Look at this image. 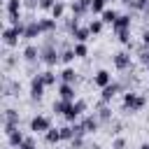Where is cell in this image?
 <instances>
[{
	"mask_svg": "<svg viewBox=\"0 0 149 149\" xmlns=\"http://www.w3.org/2000/svg\"><path fill=\"white\" fill-rule=\"evenodd\" d=\"M40 54H42L40 44H26L23 51H21V58H23L26 63H37V61H40Z\"/></svg>",
	"mask_w": 149,
	"mask_h": 149,
	"instance_id": "obj_11",
	"label": "cell"
},
{
	"mask_svg": "<svg viewBox=\"0 0 149 149\" xmlns=\"http://www.w3.org/2000/svg\"><path fill=\"white\" fill-rule=\"evenodd\" d=\"M40 74H42V79H44V84H47V86H56V84L61 81V77H58L51 68H47V70H44V72H40Z\"/></svg>",
	"mask_w": 149,
	"mask_h": 149,
	"instance_id": "obj_26",
	"label": "cell"
},
{
	"mask_svg": "<svg viewBox=\"0 0 149 149\" xmlns=\"http://www.w3.org/2000/svg\"><path fill=\"white\" fill-rule=\"evenodd\" d=\"M54 5H56V0H40V9L42 12H51Z\"/></svg>",
	"mask_w": 149,
	"mask_h": 149,
	"instance_id": "obj_40",
	"label": "cell"
},
{
	"mask_svg": "<svg viewBox=\"0 0 149 149\" xmlns=\"http://www.w3.org/2000/svg\"><path fill=\"white\" fill-rule=\"evenodd\" d=\"M144 105H147V98L142 95V93H137V91H126L123 93V100H121V109L128 114V112H140V109H144Z\"/></svg>",
	"mask_w": 149,
	"mask_h": 149,
	"instance_id": "obj_1",
	"label": "cell"
},
{
	"mask_svg": "<svg viewBox=\"0 0 149 149\" xmlns=\"http://www.w3.org/2000/svg\"><path fill=\"white\" fill-rule=\"evenodd\" d=\"M72 107H74V112H77V114H79V116H81V114H84V112H86V107H88V102H86V100H84V98H77V100H74V102H72Z\"/></svg>",
	"mask_w": 149,
	"mask_h": 149,
	"instance_id": "obj_36",
	"label": "cell"
},
{
	"mask_svg": "<svg viewBox=\"0 0 149 149\" xmlns=\"http://www.w3.org/2000/svg\"><path fill=\"white\" fill-rule=\"evenodd\" d=\"M16 149H37V142H35V137H30V135H26V140L16 147Z\"/></svg>",
	"mask_w": 149,
	"mask_h": 149,
	"instance_id": "obj_38",
	"label": "cell"
},
{
	"mask_svg": "<svg viewBox=\"0 0 149 149\" xmlns=\"http://www.w3.org/2000/svg\"><path fill=\"white\" fill-rule=\"evenodd\" d=\"M40 28H42V35H54L58 28V21L56 19H40Z\"/></svg>",
	"mask_w": 149,
	"mask_h": 149,
	"instance_id": "obj_20",
	"label": "cell"
},
{
	"mask_svg": "<svg viewBox=\"0 0 149 149\" xmlns=\"http://www.w3.org/2000/svg\"><path fill=\"white\" fill-rule=\"evenodd\" d=\"M91 5H93V0H72L68 7H70V12H72V16L84 19V16L91 14Z\"/></svg>",
	"mask_w": 149,
	"mask_h": 149,
	"instance_id": "obj_7",
	"label": "cell"
},
{
	"mask_svg": "<svg viewBox=\"0 0 149 149\" xmlns=\"http://www.w3.org/2000/svg\"><path fill=\"white\" fill-rule=\"evenodd\" d=\"M140 37H142V40H140V42H142V44H147V47H149V28H144V30H142V35H140Z\"/></svg>",
	"mask_w": 149,
	"mask_h": 149,
	"instance_id": "obj_41",
	"label": "cell"
},
{
	"mask_svg": "<svg viewBox=\"0 0 149 149\" xmlns=\"http://www.w3.org/2000/svg\"><path fill=\"white\" fill-rule=\"evenodd\" d=\"M72 47H74L77 58H86V56H88V44H86V42H72Z\"/></svg>",
	"mask_w": 149,
	"mask_h": 149,
	"instance_id": "obj_33",
	"label": "cell"
},
{
	"mask_svg": "<svg viewBox=\"0 0 149 149\" xmlns=\"http://www.w3.org/2000/svg\"><path fill=\"white\" fill-rule=\"evenodd\" d=\"M49 128H51V119H49V116H44V114H35V116L30 119V130H33L35 135H44Z\"/></svg>",
	"mask_w": 149,
	"mask_h": 149,
	"instance_id": "obj_5",
	"label": "cell"
},
{
	"mask_svg": "<svg viewBox=\"0 0 149 149\" xmlns=\"http://www.w3.org/2000/svg\"><path fill=\"white\" fill-rule=\"evenodd\" d=\"M130 26H133V16H130V12H128V14H119V19L114 21L112 30L116 33V30H126V28H130Z\"/></svg>",
	"mask_w": 149,
	"mask_h": 149,
	"instance_id": "obj_17",
	"label": "cell"
},
{
	"mask_svg": "<svg viewBox=\"0 0 149 149\" xmlns=\"http://www.w3.org/2000/svg\"><path fill=\"white\" fill-rule=\"evenodd\" d=\"M130 9H133V12H140V14H144V16H149V0H135Z\"/></svg>",
	"mask_w": 149,
	"mask_h": 149,
	"instance_id": "obj_32",
	"label": "cell"
},
{
	"mask_svg": "<svg viewBox=\"0 0 149 149\" xmlns=\"http://www.w3.org/2000/svg\"><path fill=\"white\" fill-rule=\"evenodd\" d=\"M26 140V135H23V130H19V128H14L9 135H7V147H12V149H16L21 142Z\"/></svg>",
	"mask_w": 149,
	"mask_h": 149,
	"instance_id": "obj_19",
	"label": "cell"
},
{
	"mask_svg": "<svg viewBox=\"0 0 149 149\" xmlns=\"http://www.w3.org/2000/svg\"><path fill=\"white\" fill-rule=\"evenodd\" d=\"M58 98L74 102V100H77V88H74V84H65V81H58Z\"/></svg>",
	"mask_w": 149,
	"mask_h": 149,
	"instance_id": "obj_12",
	"label": "cell"
},
{
	"mask_svg": "<svg viewBox=\"0 0 149 149\" xmlns=\"http://www.w3.org/2000/svg\"><path fill=\"white\" fill-rule=\"evenodd\" d=\"M112 63H114V68H116L119 72L135 68V65H133V54H130L128 49H126V51H116V54L112 56Z\"/></svg>",
	"mask_w": 149,
	"mask_h": 149,
	"instance_id": "obj_3",
	"label": "cell"
},
{
	"mask_svg": "<svg viewBox=\"0 0 149 149\" xmlns=\"http://www.w3.org/2000/svg\"><path fill=\"white\" fill-rule=\"evenodd\" d=\"M70 105H72L70 100H63V98H58V100H54V105H51V109H54V112H56L58 116H63V114H65V112L70 109Z\"/></svg>",
	"mask_w": 149,
	"mask_h": 149,
	"instance_id": "obj_27",
	"label": "cell"
},
{
	"mask_svg": "<svg viewBox=\"0 0 149 149\" xmlns=\"http://www.w3.org/2000/svg\"><path fill=\"white\" fill-rule=\"evenodd\" d=\"M144 70H147V74H149V63H147V65H144Z\"/></svg>",
	"mask_w": 149,
	"mask_h": 149,
	"instance_id": "obj_44",
	"label": "cell"
},
{
	"mask_svg": "<svg viewBox=\"0 0 149 149\" xmlns=\"http://www.w3.org/2000/svg\"><path fill=\"white\" fill-rule=\"evenodd\" d=\"M44 88H47V84H44L42 74H33V77H30V91H28V93H30V100H33V102H35V100L40 102L42 95H44Z\"/></svg>",
	"mask_w": 149,
	"mask_h": 149,
	"instance_id": "obj_4",
	"label": "cell"
},
{
	"mask_svg": "<svg viewBox=\"0 0 149 149\" xmlns=\"http://www.w3.org/2000/svg\"><path fill=\"white\" fill-rule=\"evenodd\" d=\"M86 26H88L91 35H100V33H102V28H105V21H102V19H91Z\"/></svg>",
	"mask_w": 149,
	"mask_h": 149,
	"instance_id": "obj_30",
	"label": "cell"
},
{
	"mask_svg": "<svg viewBox=\"0 0 149 149\" xmlns=\"http://www.w3.org/2000/svg\"><path fill=\"white\" fill-rule=\"evenodd\" d=\"M126 147H128V140H126V137L116 135V137L112 140V149H126Z\"/></svg>",
	"mask_w": 149,
	"mask_h": 149,
	"instance_id": "obj_39",
	"label": "cell"
},
{
	"mask_svg": "<svg viewBox=\"0 0 149 149\" xmlns=\"http://www.w3.org/2000/svg\"><path fill=\"white\" fill-rule=\"evenodd\" d=\"M21 5H23V0H5V12H7V16H19V14H21Z\"/></svg>",
	"mask_w": 149,
	"mask_h": 149,
	"instance_id": "obj_22",
	"label": "cell"
},
{
	"mask_svg": "<svg viewBox=\"0 0 149 149\" xmlns=\"http://www.w3.org/2000/svg\"><path fill=\"white\" fill-rule=\"evenodd\" d=\"M140 149H149V142H142V144H140Z\"/></svg>",
	"mask_w": 149,
	"mask_h": 149,
	"instance_id": "obj_43",
	"label": "cell"
},
{
	"mask_svg": "<svg viewBox=\"0 0 149 149\" xmlns=\"http://www.w3.org/2000/svg\"><path fill=\"white\" fill-rule=\"evenodd\" d=\"M114 79H112V72L109 70H98L95 74H93V79H91V84L93 86H98V88H105L107 84H112Z\"/></svg>",
	"mask_w": 149,
	"mask_h": 149,
	"instance_id": "obj_13",
	"label": "cell"
},
{
	"mask_svg": "<svg viewBox=\"0 0 149 149\" xmlns=\"http://www.w3.org/2000/svg\"><path fill=\"white\" fill-rule=\"evenodd\" d=\"M42 35V28H40V19H28L26 23V30H23V40L26 42H33L35 37Z\"/></svg>",
	"mask_w": 149,
	"mask_h": 149,
	"instance_id": "obj_8",
	"label": "cell"
},
{
	"mask_svg": "<svg viewBox=\"0 0 149 149\" xmlns=\"http://www.w3.org/2000/svg\"><path fill=\"white\" fill-rule=\"evenodd\" d=\"M79 23H81V19L79 16H63V23H61V28H63V33H72L74 28H79Z\"/></svg>",
	"mask_w": 149,
	"mask_h": 149,
	"instance_id": "obj_18",
	"label": "cell"
},
{
	"mask_svg": "<svg viewBox=\"0 0 149 149\" xmlns=\"http://www.w3.org/2000/svg\"><path fill=\"white\" fill-rule=\"evenodd\" d=\"M19 40H23V37H21V33H19L14 26H7V28L2 30V44H5V47H16Z\"/></svg>",
	"mask_w": 149,
	"mask_h": 149,
	"instance_id": "obj_10",
	"label": "cell"
},
{
	"mask_svg": "<svg viewBox=\"0 0 149 149\" xmlns=\"http://www.w3.org/2000/svg\"><path fill=\"white\" fill-rule=\"evenodd\" d=\"M121 2H123L126 7H133V2H135V0H121Z\"/></svg>",
	"mask_w": 149,
	"mask_h": 149,
	"instance_id": "obj_42",
	"label": "cell"
},
{
	"mask_svg": "<svg viewBox=\"0 0 149 149\" xmlns=\"http://www.w3.org/2000/svg\"><path fill=\"white\" fill-rule=\"evenodd\" d=\"M19 121H21V116H19V109H12V107H7L5 112H2V133H5V137L14 130V128H19Z\"/></svg>",
	"mask_w": 149,
	"mask_h": 149,
	"instance_id": "obj_2",
	"label": "cell"
},
{
	"mask_svg": "<svg viewBox=\"0 0 149 149\" xmlns=\"http://www.w3.org/2000/svg\"><path fill=\"white\" fill-rule=\"evenodd\" d=\"M100 19H102L105 23H109V26H114V21L119 19V12H116V9H112V7H107V9H105V12L100 14Z\"/></svg>",
	"mask_w": 149,
	"mask_h": 149,
	"instance_id": "obj_29",
	"label": "cell"
},
{
	"mask_svg": "<svg viewBox=\"0 0 149 149\" xmlns=\"http://www.w3.org/2000/svg\"><path fill=\"white\" fill-rule=\"evenodd\" d=\"M119 84H121L123 93H126V91H133V86L137 84V77L133 74V70H123V72L119 74Z\"/></svg>",
	"mask_w": 149,
	"mask_h": 149,
	"instance_id": "obj_14",
	"label": "cell"
},
{
	"mask_svg": "<svg viewBox=\"0 0 149 149\" xmlns=\"http://www.w3.org/2000/svg\"><path fill=\"white\" fill-rule=\"evenodd\" d=\"M16 65H19V54H5V56H2V68H5V72H12Z\"/></svg>",
	"mask_w": 149,
	"mask_h": 149,
	"instance_id": "obj_23",
	"label": "cell"
},
{
	"mask_svg": "<svg viewBox=\"0 0 149 149\" xmlns=\"http://www.w3.org/2000/svg\"><path fill=\"white\" fill-rule=\"evenodd\" d=\"M70 149H86V140H84V135H74V137L70 140Z\"/></svg>",
	"mask_w": 149,
	"mask_h": 149,
	"instance_id": "obj_35",
	"label": "cell"
},
{
	"mask_svg": "<svg viewBox=\"0 0 149 149\" xmlns=\"http://www.w3.org/2000/svg\"><path fill=\"white\" fill-rule=\"evenodd\" d=\"M61 140H63V137H61V128H54V126H51V128L44 133V142H47V144H58Z\"/></svg>",
	"mask_w": 149,
	"mask_h": 149,
	"instance_id": "obj_24",
	"label": "cell"
},
{
	"mask_svg": "<svg viewBox=\"0 0 149 149\" xmlns=\"http://www.w3.org/2000/svg\"><path fill=\"white\" fill-rule=\"evenodd\" d=\"M133 56H137V61H140L142 65H147V63H149V47L140 42V47H135V54H133Z\"/></svg>",
	"mask_w": 149,
	"mask_h": 149,
	"instance_id": "obj_28",
	"label": "cell"
},
{
	"mask_svg": "<svg viewBox=\"0 0 149 149\" xmlns=\"http://www.w3.org/2000/svg\"><path fill=\"white\" fill-rule=\"evenodd\" d=\"M116 93H123V88H121L119 79H114L112 84H107L105 88H100V100H105V102H112Z\"/></svg>",
	"mask_w": 149,
	"mask_h": 149,
	"instance_id": "obj_9",
	"label": "cell"
},
{
	"mask_svg": "<svg viewBox=\"0 0 149 149\" xmlns=\"http://www.w3.org/2000/svg\"><path fill=\"white\" fill-rule=\"evenodd\" d=\"M61 137H63V140H72V137H74V128H72V123L61 126Z\"/></svg>",
	"mask_w": 149,
	"mask_h": 149,
	"instance_id": "obj_37",
	"label": "cell"
},
{
	"mask_svg": "<svg viewBox=\"0 0 149 149\" xmlns=\"http://www.w3.org/2000/svg\"><path fill=\"white\" fill-rule=\"evenodd\" d=\"M107 128H109V133L116 137V135H121V130H123V123H121L119 119H112V121L107 123Z\"/></svg>",
	"mask_w": 149,
	"mask_h": 149,
	"instance_id": "obj_34",
	"label": "cell"
},
{
	"mask_svg": "<svg viewBox=\"0 0 149 149\" xmlns=\"http://www.w3.org/2000/svg\"><path fill=\"white\" fill-rule=\"evenodd\" d=\"M70 40H72V42H88V40H91V30H88V26H79V28H74V30L70 33Z\"/></svg>",
	"mask_w": 149,
	"mask_h": 149,
	"instance_id": "obj_16",
	"label": "cell"
},
{
	"mask_svg": "<svg viewBox=\"0 0 149 149\" xmlns=\"http://www.w3.org/2000/svg\"><path fill=\"white\" fill-rule=\"evenodd\" d=\"M95 114H98L100 123H102V126H107V123H109V121L114 119V109H112V102L98 100V105H95Z\"/></svg>",
	"mask_w": 149,
	"mask_h": 149,
	"instance_id": "obj_6",
	"label": "cell"
},
{
	"mask_svg": "<svg viewBox=\"0 0 149 149\" xmlns=\"http://www.w3.org/2000/svg\"><path fill=\"white\" fill-rule=\"evenodd\" d=\"M58 77H61V81H65V84H74V81L79 79V72L68 65V68H63V72H61Z\"/></svg>",
	"mask_w": 149,
	"mask_h": 149,
	"instance_id": "obj_21",
	"label": "cell"
},
{
	"mask_svg": "<svg viewBox=\"0 0 149 149\" xmlns=\"http://www.w3.org/2000/svg\"><path fill=\"white\" fill-rule=\"evenodd\" d=\"M107 2H109V0H93V5H91V14H93V16H100V14L107 9Z\"/></svg>",
	"mask_w": 149,
	"mask_h": 149,
	"instance_id": "obj_31",
	"label": "cell"
},
{
	"mask_svg": "<svg viewBox=\"0 0 149 149\" xmlns=\"http://www.w3.org/2000/svg\"><path fill=\"white\" fill-rule=\"evenodd\" d=\"M81 123H84V128H86V133H95V130H100V126H102L95 112H91V114H86V116H81Z\"/></svg>",
	"mask_w": 149,
	"mask_h": 149,
	"instance_id": "obj_15",
	"label": "cell"
},
{
	"mask_svg": "<svg viewBox=\"0 0 149 149\" xmlns=\"http://www.w3.org/2000/svg\"><path fill=\"white\" fill-rule=\"evenodd\" d=\"M65 9H68V5H65L63 0H56V5L51 7V19H56V21H61V19L65 16Z\"/></svg>",
	"mask_w": 149,
	"mask_h": 149,
	"instance_id": "obj_25",
	"label": "cell"
}]
</instances>
